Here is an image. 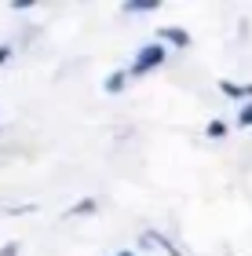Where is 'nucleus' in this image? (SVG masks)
I'll use <instances>...</instances> for the list:
<instances>
[{
  "instance_id": "obj_1",
  "label": "nucleus",
  "mask_w": 252,
  "mask_h": 256,
  "mask_svg": "<svg viewBox=\"0 0 252 256\" xmlns=\"http://www.w3.org/2000/svg\"><path fill=\"white\" fill-rule=\"evenodd\" d=\"M165 62V44L161 40H150V44H143L139 52H135V62L128 66V80L132 77H143V74H150V70H157Z\"/></svg>"
},
{
  "instance_id": "obj_2",
  "label": "nucleus",
  "mask_w": 252,
  "mask_h": 256,
  "mask_svg": "<svg viewBox=\"0 0 252 256\" xmlns=\"http://www.w3.org/2000/svg\"><path fill=\"white\" fill-rule=\"evenodd\" d=\"M139 246H143V249H150V246H157V249H165L168 256H187V252H183V249L176 246V242H172V238H165L161 230H154V227H150V230H143Z\"/></svg>"
},
{
  "instance_id": "obj_3",
  "label": "nucleus",
  "mask_w": 252,
  "mask_h": 256,
  "mask_svg": "<svg viewBox=\"0 0 252 256\" xmlns=\"http://www.w3.org/2000/svg\"><path fill=\"white\" fill-rule=\"evenodd\" d=\"M220 92H223L227 99H234V102H238V99H242V102H252V84H238V80H227V77H223V80H220Z\"/></svg>"
},
{
  "instance_id": "obj_4",
  "label": "nucleus",
  "mask_w": 252,
  "mask_h": 256,
  "mask_svg": "<svg viewBox=\"0 0 252 256\" xmlns=\"http://www.w3.org/2000/svg\"><path fill=\"white\" fill-rule=\"evenodd\" d=\"M124 88H128V70H110L106 80H102V92L106 96H121Z\"/></svg>"
},
{
  "instance_id": "obj_5",
  "label": "nucleus",
  "mask_w": 252,
  "mask_h": 256,
  "mask_svg": "<svg viewBox=\"0 0 252 256\" xmlns=\"http://www.w3.org/2000/svg\"><path fill=\"white\" fill-rule=\"evenodd\" d=\"M157 37L168 40V44H176V48H190V33L183 26H161V30H157Z\"/></svg>"
},
{
  "instance_id": "obj_6",
  "label": "nucleus",
  "mask_w": 252,
  "mask_h": 256,
  "mask_svg": "<svg viewBox=\"0 0 252 256\" xmlns=\"http://www.w3.org/2000/svg\"><path fill=\"white\" fill-rule=\"evenodd\" d=\"M95 198H81V202H73L70 208L62 212V220H77V216H95Z\"/></svg>"
},
{
  "instance_id": "obj_7",
  "label": "nucleus",
  "mask_w": 252,
  "mask_h": 256,
  "mask_svg": "<svg viewBox=\"0 0 252 256\" xmlns=\"http://www.w3.org/2000/svg\"><path fill=\"white\" fill-rule=\"evenodd\" d=\"M157 8H161L157 0H128V4H124L128 15H146V11H157Z\"/></svg>"
},
{
  "instance_id": "obj_8",
  "label": "nucleus",
  "mask_w": 252,
  "mask_h": 256,
  "mask_svg": "<svg viewBox=\"0 0 252 256\" xmlns=\"http://www.w3.org/2000/svg\"><path fill=\"white\" fill-rule=\"evenodd\" d=\"M238 128H252V102H242L238 106V121H234Z\"/></svg>"
},
{
  "instance_id": "obj_9",
  "label": "nucleus",
  "mask_w": 252,
  "mask_h": 256,
  "mask_svg": "<svg viewBox=\"0 0 252 256\" xmlns=\"http://www.w3.org/2000/svg\"><path fill=\"white\" fill-rule=\"evenodd\" d=\"M205 136H209V139H223V136H227V121H209Z\"/></svg>"
},
{
  "instance_id": "obj_10",
  "label": "nucleus",
  "mask_w": 252,
  "mask_h": 256,
  "mask_svg": "<svg viewBox=\"0 0 252 256\" xmlns=\"http://www.w3.org/2000/svg\"><path fill=\"white\" fill-rule=\"evenodd\" d=\"M29 212H37V205H15V208H7V216H29Z\"/></svg>"
},
{
  "instance_id": "obj_11",
  "label": "nucleus",
  "mask_w": 252,
  "mask_h": 256,
  "mask_svg": "<svg viewBox=\"0 0 252 256\" xmlns=\"http://www.w3.org/2000/svg\"><path fill=\"white\" fill-rule=\"evenodd\" d=\"M0 256H18V242H7V246H0Z\"/></svg>"
},
{
  "instance_id": "obj_12",
  "label": "nucleus",
  "mask_w": 252,
  "mask_h": 256,
  "mask_svg": "<svg viewBox=\"0 0 252 256\" xmlns=\"http://www.w3.org/2000/svg\"><path fill=\"white\" fill-rule=\"evenodd\" d=\"M11 59V44H0V66H4Z\"/></svg>"
},
{
  "instance_id": "obj_13",
  "label": "nucleus",
  "mask_w": 252,
  "mask_h": 256,
  "mask_svg": "<svg viewBox=\"0 0 252 256\" xmlns=\"http://www.w3.org/2000/svg\"><path fill=\"white\" fill-rule=\"evenodd\" d=\"M113 256H135V252L132 249H121V252H113Z\"/></svg>"
}]
</instances>
